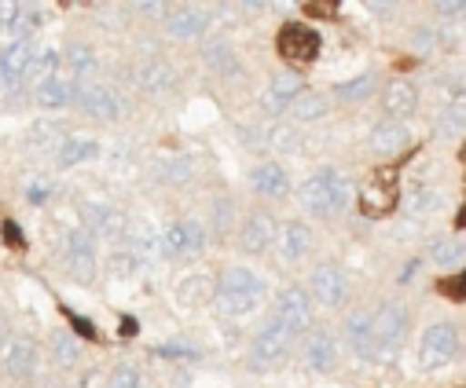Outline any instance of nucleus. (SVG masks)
Listing matches in <instances>:
<instances>
[{"mask_svg":"<svg viewBox=\"0 0 466 388\" xmlns=\"http://www.w3.org/2000/svg\"><path fill=\"white\" fill-rule=\"evenodd\" d=\"M265 304V279L250 268H228L217 283V308L228 319L254 315Z\"/></svg>","mask_w":466,"mask_h":388,"instance_id":"f257e3e1","label":"nucleus"},{"mask_svg":"<svg viewBox=\"0 0 466 388\" xmlns=\"http://www.w3.org/2000/svg\"><path fill=\"white\" fill-rule=\"evenodd\" d=\"M349 202H353V184H349V176H341L338 169H319L301 184V205L319 220L345 213Z\"/></svg>","mask_w":466,"mask_h":388,"instance_id":"f03ea898","label":"nucleus"},{"mask_svg":"<svg viewBox=\"0 0 466 388\" xmlns=\"http://www.w3.org/2000/svg\"><path fill=\"white\" fill-rule=\"evenodd\" d=\"M462 348V333L455 323H433L426 333H422V344H419V366L422 370H441L448 366Z\"/></svg>","mask_w":466,"mask_h":388,"instance_id":"7ed1b4c3","label":"nucleus"},{"mask_svg":"<svg viewBox=\"0 0 466 388\" xmlns=\"http://www.w3.org/2000/svg\"><path fill=\"white\" fill-rule=\"evenodd\" d=\"M397 202H400V187H397V169H393V165L379 169V173L360 187V213L371 216V220L390 216V213L397 209Z\"/></svg>","mask_w":466,"mask_h":388,"instance_id":"20e7f679","label":"nucleus"},{"mask_svg":"<svg viewBox=\"0 0 466 388\" xmlns=\"http://www.w3.org/2000/svg\"><path fill=\"white\" fill-rule=\"evenodd\" d=\"M408 330H411V312L397 301H386L379 312H375V337H379V348H382V359L400 352L404 341H408Z\"/></svg>","mask_w":466,"mask_h":388,"instance_id":"39448f33","label":"nucleus"},{"mask_svg":"<svg viewBox=\"0 0 466 388\" xmlns=\"http://www.w3.org/2000/svg\"><path fill=\"white\" fill-rule=\"evenodd\" d=\"M294 341H298V337H294L283 323L268 319V323L258 330L254 344H250V359H254V366H276V363H283L287 352L294 348Z\"/></svg>","mask_w":466,"mask_h":388,"instance_id":"423d86ee","label":"nucleus"},{"mask_svg":"<svg viewBox=\"0 0 466 388\" xmlns=\"http://www.w3.org/2000/svg\"><path fill=\"white\" fill-rule=\"evenodd\" d=\"M272 319L283 323L294 337L309 333L312 330V301L301 286H287L279 297H276V308H272Z\"/></svg>","mask_w":466,"mask_h":388,"instance_id":"0eeeda50","label":"nucleus"},{"mask_svg":"<svg viewBox=\"0 0 466 388\" xmlns=\"http://www.w3.org/2000/svg\"><path fill=\"white\" fill-rule=\"evenodd\" d=\"M206 249V227L198 220H177L162 234V253H169L173 261H191Z\"/></svg>","mask_w":466,"mask_h":388,"instance_id":"6e6552de","label":"nucleus"},{"mask_svg":"<svg viewBox=\"0 0 466 388\" xmlns=\"http://www.w3.org/2000/svg\"><path fill=\"white\" fill-rule=\"evenodd\" d=\"M279 55L294 66H309L319 55V34L305 23H287L279 30Z\"/></svg>","mask_w":466,"mask_h":388,"instance_id":"1a4fd4ad","label":"nucleus"},{"mask_svg":"<svg viewBox=\"0 0 466 388\" xmlns=\"http://www.w3.org/2000/svg\"><path fill=\"white\" fill-rule=\"evenodd\" d=\"M349 290H353V286H349V275L338 264H319L312 272V279H309V293L323 308H341L349 301Z\"/></svg>","mask_w":466,"mask_h":388,"instance_id":"9d476101","label":"nucleus"},{"mask_svg":"<svg viewBox=\"0 0 466 388\" xmlns=\"http://www.w3.org/2000/svg\"><path fill=\"white\" fill-rule=\"evenodd\" d=\"M345 341H349V348H353L360 359L379 363L382 359V348H379V337H375V312L360 308V312L349 315L345 319Z\"/></svg>","mask_w":466,"mask_h":388,"instance_id":"9b49d317","label":"nucleus"},{"mask_svg":"<svg viewBox=\"0 0 466 388\" xmlns=\"http://www.w3.org/2000/svg\"><path fill=\"white\" fill-rule=\"evenodd\" d=\"M63 256H66V268L77 283H92L96 279V245H92V234L81 227V231H70L63 238Z\"/></svg>","mask_w":466,"mask_h":388,"instance_id":"f8f14e48","label":"nucleus"},{"mask_svg":"<svg viewBox=\"0 0 466 388\" xmlns=\"http://www.w3.org/2000/svg\"><path fill=\"white\" fill-rule=\"evenodd\" d=\"M0 366H5V373L26 381V377L37 373L41 352H37V344L30 337H12V341H5V348H0Z\"/></svg>","mask_w":466,"mask_h":388,"instance_id":"ddd939ff","label":"nucleus"},{"mask_svg":"<svg viewBox=\"0 0 466 388\" xmlns=\"http://www.w3.org/2000/svg\"><path fill=\"white\" fill-rule=\"evenodd\" d=\"M30 59H34V41H12L5 52H0V88L5 92L23 88Z\"/></svg>","mask_w":466,"mask_h":388,"instance_id":"4468645a","label":"nucleus"},{"mask_svg":"<svg viewBox=\"0 0 466 388\" xmlns=\"http://www.w3.org/2000/svg\"><path fill=\"white\" fill-rule=\"evenodd\" d=\"M276 231H279V224L272 220V213L254 209V213H247V220L239 227V245L247 253H265L276 245Z\"/></svg>","mask_w":466,"mask_h":388,"instance_id":"2eb2a0df","label":"nucleus"},{"mask_svg":"<svg viewBox=\"0 0 466 388\" xmlns=\"http://www.w3.org/2000/svg\"><path fill=\"white\" fill-rule=\"evenodd\" d=\"M301 355H305V363H309V370H316V373H330L334 366H338V337L330 333V330H309L305 333V348H301Z\"/></svg>","mask_w":466,"mask_h":388,"instance_id":"dca6fc26","label":"nucleus"},{"mask_svg":"<svg viewBox=\"0 0 466 388\" xmlns=\"http://www.w3.org/2000/svg\"><path fill=\"white\" fill-rule=\"evenodd\" d=\"M276 249H279V256H283L287 264L305 261L309 249H312V227L301 224V220H287V224H279V231H276Z\"/></svg>","mask_w":466,"mask_h":388,"instance_id":"f3484780","label":"nucleus"},{"mask_svg":"<svg viewBox=\"0 0 466 388\" xmlns=\"http://www.w3.org/2000/svg\"><path fill=\"white\" fill-rule=\"evenodd\" d=\"M77 106H81L88 117H99V121H114V117L122 114L118 92L106 88V85H81V88H77Z\"/></svg>","mask_w":466,"mask_h":388,"instance_id":"a211bd4d","label":"nucleus"},{"mask_svg":"<svg viewBox=\"0 0 466 388\" xmlns=\"http://www.w3.org/2000/svg\"><path fill=\"white\" fill-rule=\"evenodd\" d=\"M368 144H371V151H375L379 158H397V154L408 151L411 133H408V124H404V121H382V124L371 128Z\"/></svg>","mask_w":466,"mask_h":388,"instance_id":"6ab92c4d","label":"nucleus"},{"mask_svg":"<svg viewBox=\"0 0 466 388\" xmlns=\"http://www.w3.org/2000/svg\"><path fill=\"white\" fill-rule=\"evenodd\" d=\"M382 110L390 121H408L419 110V92L411 81H390L382 88Z\"/></svg>","mask_w":466,"mask_h":388,"instance_id":"aec40b11","label":"nucleus"},{"mask_svg":"<svg viewBox=\"0 0 466 388\" xmlns=\"http://www.w3.org/2000/svg\"><path fill=\"white\" fill-rule=\"evenodd\" d=\"M250 191L261 198H283L290 191V173L279 162H261L250 169Z\"/></svg>","mask_w":466,"mask_h":388,"instance_id":"412c9836","label":"nucleus"},{"mask_svg":"<svg viewBox=\"0 0 466 388\" xmlns=\"http://www.w3.org/2000/svg\"><path fill=\"white\" fill-rule=\"evenodd\" d=\"M133 77H137V85H140L144 92H151V95H166V92L177 85L173 66H169L166 59H144V63H137Z\"/></svg>","mask_w":466,"mask_h":388,"instance_id":"4be33fe9","label":"nucleus"},{"mask_svg":"<svg viewBox=\"0 0 466 388\" xmlns=\"http://www.w3.org/2000/svg\"><path fill=\"white\" fill-rule=\"evenodd\" d=\"M305 92V81H301V74H294V70H287V74H279L276 81H272V88L265 92V99H261V106L268 110V114H279V110H290V103L298 99Z\"/></svg>","mask_w":466,"mask_h":388,"instance_id":"5701e85b","label":"nucleus"},{"mask_svg":"<svg viewBox=\"0 0 466 388\" xmlns=\"http://www.w3.org/2000/svg\"><path fill=\"white\" fill-rule=\"evenodd\" d=\"M202 63H206V70H213L217 77H236V74L243 70V63H239V55H236V48H231L224 37L206 41V48H202Z\"/></svg>","mask_w":466,"mask_h":388,"instance_id":"b1692460","label":"nucleus"},{"mask_svg":"<svg viewBox=\"0 0 466 388\" xmlns=\"http://www.w3.org/2000/svg\"><path fill=\"white\" fill-rule=\"evenodd\" d=\"M206 26H209V15L202 8H177V12L166 15V30L177 41H195V37L206 34Z\"/></svg>","mask_w":466,"mask_h":388,"instance_id":"393cba45","label":"nucleus"},{"mask_svg":"<svg viewBox=\"0 0 466 388\" xmlns=\"http://www.w3.org/2000/svg\"><path fill=\"white\" fill-rule=\"evenodd\" d=\"M177 301L187 304V308H198V304L217 301V279L206 275V272H195V275L180 279V283H177Z\"/></svg>","mask_w":466,"mask_h":388,"instance_id":"a878e982","label":"nucleus"},{"mask_svg":"<svg viewBox=\"0 0 466 388\" xmlns=\"http://www.w3.org/2000/svg\"><path fill=\"white\" fill-rule=\"evenodd\" d=\"M426 256L433 268H455L466 261V242L459 234H437V238H430Z\"/></svg>","mask_w":466,"mask_h":388,"instance_id":"bb28decb","label":"nucleus"},{"mask_svg":"<svg viewBox=\"0 0 466 388\" xmlns=\"http://www.w3.org/2000/svg\"><path fill=\"white\" fill-rule=\"evenodd\" d=\"M37 103L45 110H66V106L77 103V85L70 77H52L48 85L37 88Z\"/></svg>","mask_w":466,"mask_h":388,"instance_id":"cd10ccee","label":"nucleus"},{"mask_svg":"<svg viewBox=\"0 0 466 388\" xmlns=\"http://www.w3.org/2000/svg\"><path fill=\"white\" fill-rule=\"evenodd\" d=\"M96 151H99V144H96V140H85V136H66V140L56 147V165H59V169H74V165L88 162Z\"/></svg>","mask_w":466,"mask_h":388,"instance_id":"c85d7f7f","label":"nucleus"},{"mask_svg":"<svg viewBox=\"0 0 466 388\" xmlns=\"http://www.w3.org/2000/svg\"><path fill=\"white\" fill-rule=\"evenodd\" d=\"M85 231L96 238V234H118L122 231V216L106 209V205H85Z\"/></svg>","mask_w":466,"mask_h":388,"instance_id":"c756f323","label":"nucleus"},{"mask_svg":"<svg viewBox=\"0 0 466 388\" xmlns=\"http://www.w3.org/2000/svg\"><path fill=\"white\" fill-rule=\"evenodd\" d=\"M52 77H59V52L45 48V52H37V55L30 59V70H26V81H23V85L41 88V85H48Z\"/></svg>","mask_w":466,"mask_h":388,"instance_id":"7c9ffc66","label":"nucleus"},{"mask_svg":"<svg viewBox=\"0 0 466 388\" xmlns=\"http://www.w3.org/2000/svg\"><path fill=\"white\" fill-rule=\"evenodd\" d=\"M330 110V103H327V95L323 92H301L294 103H290V114H294V121H301V124H312V121H319L323 114Z\"/></svg>","mask_w":466,"mask_h":388,"instance_id":"2f4dec72","label":"nucleus"},{"mask_svg":"<svg viewBox=\"0 0 466 388\" xmlns=\"http://www.w3.org/2000/svg\"><path fill=\"white\" fill-rule=\"evenodd\" d=\"M375 88H379V74H360V77H353V81L334 85V95H338L341 103H364L368 95H375Z\"/></svg>","mask_w":466,"mask_h":388,"instance_id":"473e14b6","label":"nucleus"},{"mask_svg":"<svg viewBox=\"0 0 466 388\" xmlns=\"http://www.w3.org/2000/svg\"><path fill=\"white\" fill-rule=\"evenodd\" d=\"M48 348H52V363H56L59 370H70V366H77V359H81V344H77L66 330H56L52 341H48Z\"/></svg>","mask_w":466,"mask_h":388,"instance_id":"72a5a7b5","label":"nucleus"},{"mask_svg":"<svg viewBox=\"0 0 466 388\" xmlns=\"http://www.w3.org/2000/svg\"><path fill=\"white\" fill-rule=\"evenodd\" d=\"M126 249L137 256V261H144V256H155L162 249V238L151 227H133L129 238H126Z\"/></svg>","mask_w":466,"mask_h":388,"instance_id":"f704fd0d","label":"nucleus"},{"mask_svg":"<svg viewBox=\"0 0 466 388\" xmlns=\"http://www.w3.org/2000/svg\"><path fill=\"white\" fill-rule=\"evenodd\" d=\"M63 63H66V70H70L74 77H85V74H92V66H96V52H92L88 45H70L66 55H63Z\"/></svg>","mask_w":466,"mask_h":388,"instance_id":"c9c22d12","label":"nucleus"},{"mask_svg":"<svg viewBox=\"0 0 466 388\" xmlns=\"http://www.w3.org/2000/svg\"><path fill=\"white\" fill-rule=\"evenodd\" d=\"M106 388H144V377H140V370L133 363H122V366L110 370Z\"/></svg>","mask_w":466,"mask_h":388,"instance_id":"e433bc0d","label":"nucleus"},{"mask_svg":"<svg viewBox=\"0 0 466 388\" xmlns=\"http://www.w3.org/2000/svg\"><path fill=\"white\" fill-rule=\"evenodd\" d=\"M162 176H166V184H187V180H191V162H187L184 154H177V158L166 162Z\"/></svg>","mask_w":466,"mask_h":388,"instance_id":"4c0bfd02","label":"nucleus"},{"mask_svg":"<svg viewBox=\"0 0 466 388\" xmlns=\"http://www.w3.org/2000/svg\"><path fill=\"white\" fill-rule=\"evenodd\" d=\"M437 293H444L448 301H466V272H455L451 279H441Z\"/></svg>","mask_w":466,"mask_h":388,"instance_id":"58836bf2","label":"nucleus"},{"mask_svg":"<svg viewBox=\"0 0 466 388\" xmlns=\"http://www.w3.org/2000/svg\"><path fill=\"white\" fill-rule=\"evenodd\" d=\"M63 140H66V136L59 133V124H48V121H41V124H37V133L30 136V144H34V147H48V144H56V147H59Z\"/></svg>","mask_w":466,"mask_h":388,"instance_id":"ea45409f","label":"nucleus"},{"mask_svg":"<svg viewBox=\"0 0 466 388\" xmlns=\"http://www.w3.org/2000/svg\"><path fill=\"white\" fill-rule=\"evenodd\" d=\"M137 268H140V261H137L129 249H118V253L110 256V272H114V275H133Z\"/></svg>","mask_w":466,"mask_h":388,"instance_id":"a19ab883","label":"nucleus"},{"mask_svg":"<svg viewBox=\"0 0 466 388\" xmlns=\"http://www.w3.org/2000/svg\"><path fill=\"white\" fill-rule=\"evenodd\" d=\"M23 8L26 5H0V34H12L15 37V26L23 19Z\"/></svg>","mask_w":466,"mask_h":388,"instance_id":"79ce46f5","label":"nucleus"},{"mask_svg":"<svg viewBox=\"0 0 466 388\" xmlns=\"http://www.w3.org/2000/svg\"><path fill=\"white\" fill-rule=\"evenodd\" d=\"M213 209H217V213H213V231H217V234H228L231 216H236V213H231V202H228V198H217Z\"/></svg>","mask_w":466,"mask_h":388,"instance_id":"37998d69","label":"nucleus"},{"mask_svg":"<svg viewBox=\"0 0 466 388\" xmlns=\"http://www.w3.org/2000/svg\"><path fill=\"white\" fill-rule=\"evenodd\" d=\"M462 124H466V110H462V106H451V110L441 117V133L451 136V133H459Z\"/></svg>","mask_w":466,"mask_h":388,"instance_id":"c03bdc74","label":"nucleus"},{"mask_svg":"<svg viewBox=\"0 0 466 388\" xmlns=\"http://www.w3.org/2000/svg\"><path fill=\"white\" fill-rule=\"evenodd\" d=\"M444 19H466V0H455V5H451V0H448V5H433Z\"/></svg>","mask_w":466,"mask_h":388,"instance_id":"a18cd8bd","label":"nucleus"},{"mask_svg":"<svg viewBox=\"0 0 466 388\" xmlns=\"http://www.w3.org/2000/svg\"><path fill=\"white\" fill-rule=\"evenodd\" d=\"M70 326H74L77 333H85V337H96V326H92L88 319H81V315H74V312H70Z\"/></svg>","mask_w":466,"mask_h":388,"instance_id":"49530a36","label":"nucleus"},{"mask_svg":"<svg viewBox=\"0 0 466 388\" xmlns=\"http://www.w3.org/2000/svg\"><path fill=\"white\" fill-rule=\"evenodd\" d=\"M5 234H8V245H15V249H19V245H26V242H23V231H19L12 220H5Z\"/></svg>","mask_w":466,"mask_h":388,"instance_id":"de8ad7c7","label":"nucleus"},{"mask_svg":"<svg viewBox=\"0 0 466 388\" xmlns=\"http://www.w3.org/2000/svg\"><path fill=\"white\" fill-rule=\"evenodd\" d=\"M305 12H309V15H323V19H330V15H334V5H305Z\"/></svg>","mask_w":466,"mask_h":388,"instance_id":"09e8293b","label":"nucleus"},{"mask_svg":"<svg viewBox=\"0 0 466 388\" xmlns=\"http://www.w3.org/2000/svg\"><path fill=\"white\" fill-rule=\"evenodd\" d=\"M137 8H140V15H162L166 5H137Z\"/></svg>","mask_w":466,"mask_h":388,"instance_id":"8fccbe9b","label":"nucleus"},{"mask_svg":"<svg viewBox=\"0 0 466 388\" xmlns=\"http://www.w3.org/2000/svg\"><path fill=\"white\" fill-rule=\"evenodd\" d=\"M455 227H466V205H462V216L455 220Z\"/></svg>","mask_w":466,"mask_h":388,"instance_id":"3c124183","label":"nucleus"},{"mask_svg":"<svg viewBox=\"0 0 466 388\" xmlns=\"http://www.w3.org/2000/svg\"><path fill=\"white\" fill-rule=\"evenodd\" d=\"M45 388H70V384H63V381H52V384H45Z\"/></svg>","mask_w":466,"mask_h":388,"instance_id":"603ef678","label":"nucleus"},{"mask_svg":"<svg viewBox=\"0 0 466 388\" xmlns=\"http://www.w3.org/2000/svg\"><path fill=\"white\" fill-rule=\"evenodd\" d=\"M0 341H5V315H0Z\"/></svg>","mask_w":466,"mask_h":388,"instance_id":"864d4df0","label":"nucleus"},{"mask_svg":"<svg viewBox=\"0 0 466 388\" xmlns=\"http://www.w3.org/2000/svg\"><path fill=\"white\" fill-rule=\"evenodd\" d=\"M459 158H462V165H466V144H462V154H459Z\"/></svg>","mask_w":466,"mask_h":388,"instance_id":"5fc2aeb1","label":"nucleus"}]
</instances>
